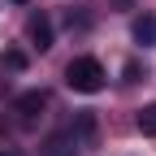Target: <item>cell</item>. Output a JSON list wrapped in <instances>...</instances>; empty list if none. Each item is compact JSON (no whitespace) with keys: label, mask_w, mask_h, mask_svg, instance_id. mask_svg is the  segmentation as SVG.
Masks as SVG:
<instances>
[{"label":"cell","mask_w":156,"mask_h":156,"mask_svg":"<svg viewBox=\"0 0 156 156\" xmlns=\"http://www.w3.org/2000/svg\"><path fill=\"white\" fill-rule=\"evenodd\" d=\"M44 108H48V91H44V87H35V91H22V95L13 100V113L22 117L26 126H30V122H35V117L44 113Z\"/></svg>","instance_id":"7a4b0ae2"},{"label":"cell","mask_w":156,"mask_h":156,"mask_svg":"<svg viewBox=\"0 0 156 156\" xmlns=\"http://www.w3.org/2000/svg\"><path fill=\"white\" fill-rule=\"evenodd\" d=\"M44 156H78V134L74 130H56L44 143Z\"/></svg>","instance_id":"277c9868"},{"label":"cell","mask_w":156,"mask_h":156,"mask_svg":"<svg viewBox=\"0 0 156 156\" xmlns=\"http://www.w3.org/2000/svg\"><path fill=\"white\" fill-rule=\"evenodd\" d=\"M26 35H30V44L39 48V52H48L52 48V22L44 13H30V22H26Z\"/></svg>","instance_id":"3957f363"},{"label":"cell","mask_w":156,"mask_h":156,"mask_svg":"<svg viewBox=\"0 0 156 156\" xmlns=\"http://www.w3.org/2000/svg\"><path fill=\"white\" fill-rule=\"evenodd\" d=\"M104 65L95 61V56H74V61L65 65V87L69 91H83V95H95L104 91Z\"/></svg>","instance_id":"6da1fadb"},{"label":"cell","mask_w":156,"mask_h":156,"mask_svg":"<svg viewBox=\"0 0 156 156\" xmlns=\"http://www.w3.org/2000/svg\"><path fill=\"white\" fill-rule=\"evenodd\" d=\"M13 5H30V0H13Z\"/></svg>","instance_id":"9c48e42d"},{"label":"cell","mask_w":156,"mask_h":156,"mask_svg":"<svg viewBox=\"0 0 156 156\" xmlns=\"http://www.w3.org/2000/svg\"><path fill=\"white\" fill-rule=\"evenodd\" d=\"M0 156H17V152H9V147H0Z\"/></svg>","instance_id":"ba28073f"},{"label":"cell","mask_w":156,"mask_h":156,"mask_svg":"<svg viewBox=\"0 0 156 156\" xmlns=\"http://www.w3.org/2000/svg\"><path fill=\"white\" fill-rule=\"evenodd\" d=\"M134 44H143V48H156V17H152V13L134 17Z\"/></svg>","instance_id":"5b68a950"},{"label":"cell","mask_w":156,"mask_h":156,"mask_svg":"<svg viewBox=\"0 0 156 156\" xmlns=\"http://www.w3.org/2000/svg\"><path fill=\"white\" fill-rule=\"evenodd\" d=\"M134 126H139V134L156 139V104H143V108H139V117H134Z\"/></svg>","instance_id":"8992f818"},{"label":"cell","mask_w":156,"mask_h":156,"mask_svg":"<svg viewBox=\"0 0 156 156\" xmlns=\"http://www.w3.org/2000/svg\"><path fill=\"white\" fill-rule=\"evenodd\" d=\"M0 61H5V69H26V56L22 52H5Z\"/></svg>","instance_id":"52a82bcc"}]
</instances>
